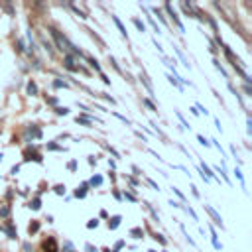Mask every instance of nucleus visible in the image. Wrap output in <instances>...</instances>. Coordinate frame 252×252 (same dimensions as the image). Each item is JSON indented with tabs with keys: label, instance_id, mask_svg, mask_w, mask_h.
Wrapping results in <instances>:
<instances>
[{
	"label": "nucleus",
	"instance_id": "1",
	"mask_svg": "<svg viewBox=\"0 0 252 252\" xmlns=\"http://www.w3.org/2000/svg\"><path fill=\"white\" fill-rule=\"evenodd\" d=\"M165 10H167V14H169V16L173 18V24H175V26H177V28H179L181 32H185V28H183V24H181V20H179V16L175 14V10H173V6H171L169 2L165 4Z\"/></svg>",
	"mask_w": 252,
	"mask_h": 252
},
{
	"label": "nucleus",
	"instance_id": "2",
	"mask_svg": "<svg viewBox=\"0 0 252 252\" xmlns=\"http://www.w3.org/2000/svg\"><path fill=\"white\" fill-rule=\"evenodd\" d=\"M205 209H207V213H209V215L213 217V220H215V224H219V226L222 228V219H220V215H219V213H217V211H215V209H213L211 205H205Z\"/></svg>",
	"mask_w": 252,
	"mask_h": 252
},
{
	"label": "nucleus",
	"instance_id": "3",
	"mask_svg": "<svg viewBox=\"0 0 252 252\" xmlns=\"http://www.w3.org/2000/svg\"><path fill=\"white\" fill-rule=\"evenodd\" d=\"M43 248H45V252H57V242H55V238H47L45 244H43Z\"/></svg>",
	"mask_w": 252,
	"mask_h": 252
},
{
	"label": "nucleus",
	"instance_id": "4",
	"mask_svg": "<svg viewBox=\"0 0 252 252\" xmlns=\"http://www.w3.org/2000/svg\"><path fill=\"white\" fill-rule=\"evenodd\" d=\"M110 18H112V22H114V24H116V28H118V30H120V33H122V35H124V37H128V33H126V28H124V24H122V22H120V20H118V16H110Z\"/></svg>",
	"mask_w": 252,
	"mask_h": 252
},
{
	"label": "nucleus",
	"instance_id": "5",
	"mask_svg": "<svg viewBox=\"0 0 252 252\" xmlns=\"http://www.w3.org/2000/svg\"><path fill=\"white\" fill-rule=\"evenodd\" d=\"M120 220H122V219H120V217L116 215V217H112V219L108 220V226H110V228H118V224H120Z\"/></svg>",
	"mask_w": 252,
	"mask_h": 252
},
{
	"label": "nucleus",
	"instance_id": "6",
	"mask_svg": "<svg viewBox=\"0 0 252 252\" xmlns=\"http://www.w3.org/2000/svg\"><path fill=\"white\" fill-rule=\"evenodd\" d=\"M140 79H142V83H144V87H146V89H148V93H150V94H152V93H154V89H152V83H150V81H148V77H146V75H142V77H140Z\"/></svg>",
	"mask_w": 252,
	"mask_h": 252
},
{
	"label": "nucleus",
	"instance_id": "7",
	"mask_svg": "<svg viewBox=\"0 0 252 252\" xmlns=\"http://www.w3.org/2000/svg\"><path fill=\"white\" fill-rule=\"evenodd\" d=\"M28 93H30L32 96H33V94H37V85H35L33 81H30V83H28Z\"/></svg>",
	"mask_w": 252,
	"mask_h": 252
},
{
	"label": "nucleus",
	"instance_id": "8",
	"mask_svg": "<svg viewBox=\"0 0 252 252\" xmlns=\"http://www.w3.org/2000/svg\"><path fill=\"white\" fill-rule=\"evenodd\" d=\"M211 240H213V246H215L217 250H220V248H222V246H220V242L217 240V232H215V230H211Z\"/></svg>",
	"mask_w": 252,
	"mask_h": 252
},
{
	"label": "nucleus",
	"instance_id": "9",
	"mask_svg": "<svg viewBox=\"0 0 252 252\" xmlns=\"http://www.w3.org/2000/svg\"><path fill=\"white\" fill-rule=\"evenodd\" d=\"M53 87H55V89H67V87H69V83H65V81H59V79H55V81H53Z\"/></svg>",
	"mask_w": 252,
	"mask_h": 252
},
{
	"label": "nucleus",
	"instance_id": "10",
	"mask_svg": "<svg viewBox=\"0 0 252 252\" xmlns=\"http://www.w3.org/2000/svg\"><path fill=\"white\" fill-rule=\"evenodd\" d=\"M41 43H43V47L47 49V53H49V55H53V47H51V43H49L45 37H41Z\"/></svg>",
	"mask_w": 252,
	"mask_h": 252
},
{
	"label": "nucleus",
	"instance_id": "11",
	"mask_svg": "<svg viewBox=\"0 0 252 252\" xmlns=\"http://www.w3.org/2000/svg\"><path fill=\"white\" fill-rule=\"evenodd\" d=\"M130 234H132L134 238H142V236H144V230H142V228H132Z\"/></svg>",
	"mask_w": 252,
	"mask_h": 252
},
{
	"label": "nucleus",
	"instance_id": "12",
	"mask_svg": "<svg viewBox=\"0 0 252 252\" xmlns=\"http://www.w3.org/2000/svg\"><path fill=\"white\" fill-rule=\"evenodd\" d=\"M154 14H156V16H158V18H159V22H161V24H167V22H165V18H163V14H161V10H159V8H154Z\"/></svg>",
	"mask_w": 252,
	"mask_h": 252
},
{
	"label": "nucleus",
	"instance_id": "13",
	"mask_svg": "<svg viewBox=\"0 0 252 252\" xmlns=\"http://www.w3.org/2000/svg\"><path fill=\"white\" fill-rule=\"evenodd\" d=\"M55 112L65 116V114H69V108H67V106H57V108H55Z\"/></svg>",
	"mask_w": 252,
	"mask_h": 252
},
{
	"label": "nucleus",
	"instance_id": "14",
	"mask_svg": "<svg viewBox=\"0 0 252 252\" xmlns=\"http://www.w3.org/2000/svg\"><path fill=\"white\" fill-rule=\"evenodd\" d=\"M30 207H32V209H33V211H37V209H39V207H41V201H39V199H37V197H35V199H33V201H32V205H30Z\"/></svg>",
	"mask_w": 252,
	"mask_h": 252
},
{
	"label": "nucleus",
	"instance_id": "15",
	"mask_svg": "<svg viewBox=\"0 0 252 252\" xmlns=\"http://www.w3.org/2000/svg\"><path fill=\"white\" fill-rule=\"evenodd\" d=\"M134 26H136L140 32H146V26H144V22H140V20H134Z\"/></svg>",
	"mask_w": 252,
	"mask_h": 252
},
{
	"label": "nucleus",
	"instance_id": "16",
	"mask_svg": "<svg viewBox=\"0 0 252 252\" xmlns=\"http://www.w3.org/2000/svg\"><path fill=\"white\" fill-rule=\"evenodd\" d=\"M89 63H91V67H93L94 71H100V65H98V61H96V59H89Z\"/></svg>",
	"mask_w": 252,
	"mask_h": 252
},
{
	"label": "nucleus",
	"instance_id": "17",
	"mask_svg": "<svg viewBox=\"0 0 252 252\" xmlns=\"http://www.w3.org/2000/svg\"><path fill=\"white\" fill-rule=\"evenodd\" d=\"M102 183V177L100 175H94L93 179H91V185H100Z\"/></svg>",
	"mask_w": 252,
	"mask_h": 252
},
{
	"label": "nucleus",
	"instance_id": "18",
	"mask_svg": "<svg viewBox=\"0 0 252 252\" xmlns=\"http://www.w3.org/2000/svg\"><path fill=\"white\" fill-rule=\"evenodd\" d=\"M75 195H77L79 199H83V197L87 195V191H85V187H81V189H77V191H75Z\"/></svg>",
	"mask_w": 252,
	"mask_h": 252
},
{
	"label": "nucleus",
	"instance_id": "19",
	"mask_svg": "<svg viewBox=\"0 0 252 252\" xmlns=\"http://www.w3.org/2000/svg\"><path fill=\"white\" fill-rule=\"evenodd\" d=\"M197 140H199V144H201V146H211V142H207V140H205V138H203L201 134L197 136Z\"/></svg>",
	"mask_w": 252,
	"mask_h": 252
},
{
	"label": "nucleus",
	"instance_id": "20",
	"mask_svg": "<svg viewBox=\"0 0 252 252\" xmlns=\"http://www.w3.org/2000/svg\"><path fill=\"white\" fill-rule=\"evenodd\" d=\"M39 230V222H32L30 224V232H37Z\"/></svg>",
	"mask_w": 252,
	"mask_h": 252
},
{
	"label": "nucleus",
	"instance_id": "21",
	"mask_svg": "<svg viewBox=\"0 0 252 252\" xmlns=\"http://www.w3.org/2000/svg\"><path fill=\"white\" fill-rule=\"evenodd\" d=\"M142 102H144V104H146V106H148V108H150V110H156V106H154V104H152V102H150V100H148V98H144V100H142Z\"/></svg>",
	"mask_w": 252,
	"mask_h": 252
},
{
	"label": "nucleus",
	"instance_id": "22",
	"mask_svg": "<svg viewBox=\"0 0 252 252\" xmlns=\"http://www.w3.org/2000/svg\"><path fill=\"white\" fill-rule=\"evenodd\" d=\"M96 224H98V220H96V219H93V220H89V222H87V226H89V228H94Z\"/></svg>",
	"mask_w": 252,
	"mask_h": 252
},
{
	"label": "nucleus",
	"instance_id": "23",
	"mask_svg": "<svg viewBox=\"0 0 252 252\" xmlns=\"http://www.w3.org/2000/svg\"><path fill=\"white\" fill-rule=\"evenodd\" d=\"M55 193H57V195H63V193H65V187L57 185V187H55Z\"/></svg>",
	"mask_w": 252,
	"mask_h": 252
},
{
	"label": "nucleus",
	"instance_id": "24",
	"mask_svg": "<svg viewBox=\"0 0 252 252\" xmlns=\"http://www.w3.org/2000/svg\"><path fill=\"white\" fill-rule=\"evenodd\" d=\"M8 213H10L8 207H2V209H0V215H2V217H8Z\"/></svg>",
	"mask_w": 252,
	"mask_h": 252
},
{
	"label": "nucleus",
	"instance_id": "25",
	"mask_svg": "<svg viewBox=\"0 0 252 252\" xmlns=\"http://www.w3.org/2000/svg\"><path fill=\"white\" fill-rule=\"evenodd\" d=\"M154 238H156L158 242H161V244H165V238H163L161 234H154Z\"/></svg>",
	"mask_w": 252,
	"mask_h": 252
},
{
	"label": "nucleus",
	"instance_id": "26",
	"mask_svg": "<svg viewBox=\"0 0 252 252\" xmlns=\"http://www.w3.org/2000/svg\"><path fill=\"white\" fill-rule=\"evenodd\" d=\"M234 173H236V177L240 179V183H244V177H242V173H240V169H238V167H236V171H234Z\"/></svg>",
	"mask_w": 252,
	"mask_h": 252
},
{
	"label": "nucleus",
	"instance_id": "27",
	"mask_svg": "<svg viewBox=\"0 0 252 252\" xmlns=\"http://www.w3.org/2000/svg\"><path fill=\"white\" fill-rule=\"evenodd\" d=\"M167 79H169V83H171V85H173V87H179V83H177V81H175V79H173V77H171V75H169V77H167Z\"/></svg>",
	"mask_w": 252,
	"mask_h": 252
},
{
	"label": "nucleus",
	"instance_id": "28",
	"mask_svg": "<svg viewBox=\"0 0 252 252\" xmlns=\"http://www.w3.org/2000/svg\"><path fill=\"white\" fill-rule=\"evenodd\" d=\"M173 193H175V195H177V197H179V199H183V195H181V191H179V189H177V187H173Z\"/></svg>",
	"mask_w": 252,
	"mask_h": 252
},
{
	"label": "nucleus",
	"instance_id": "29",
	"mask_svg": "<svg viewBox=\"0 0 252 252\" xmlns=\"http://www.w3.org/2000/svg\"><path fill=\"white\" fill-rule=\"evenodd\" d=\"M124 197H126L128 201H136V197H134V195H130V193H124Z\"/></svg>",
	"mask_w": 252,
	"mask_h": 252
},
{
	"label": "nucleus",
	"instance_id": "30",
	"mask_svg": "<svg viewBox=\"0 0 252 252\" xmlns=\"http://www.w3.org/2000/svg\"><path fill=\"white\" fill-rule=\"evenodd\" d=\"M244 93H246V94H250V93H252V89H250V85H244Z\"/></svg>",
	"mask_w": 252,
	"mask_h": 252
},
{
	"label": "nucleus",
	"instance_id": "31",
	"mask_svg": "<svg viewBox=\"0 0 252 252\" xmlns=\"http://www.w3.org/2000/svg\"><path fill=\"white\" fill-rule=\"evenodd\" d=\"M148 252H156V250H148Z\"/></svg>",
	"mask_w": 252,
	"mask_h": 252
}]
</instances>
